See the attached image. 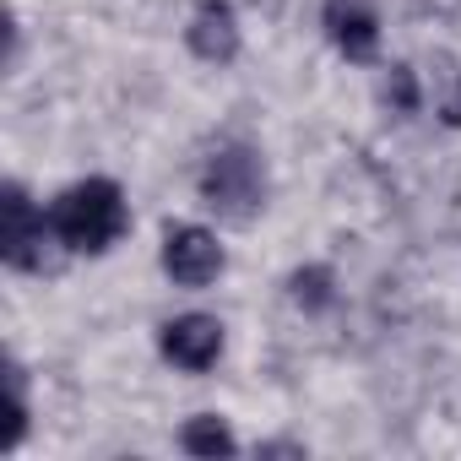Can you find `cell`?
<instances>
[{"label": "cell", "mask_w": 461, "mask_h": 461, "mask_svg": "<svg viewBox=\"0 0 461 461\" xmlns=\"http://www.w3.org/2000/svg\"><path fill=\"white\" fill-rule=\"evenodd\" d=\"M60 234L50 228V212H33L28 190L23 185H6V240H0V256L17 272H50L55 267V250Z\"/></svg>", "instance_id": "cell-3"}, {"label": "cell", "mask_w": 461, "mask_h": 461, "mask_svg": "<svg viewBox=\"0 0 461 461\" xmlns=\"http://www.w3.org/2000/svg\"><path fill=\"white\" fill-rule=\"evenodd\" d=\"M201 201L228 217V222H250L261 206H267V168H261V152L245 147V141H228L206 158L201 168Z\"/></svg>", "instance_id": "cell-2"}, {"label": "cell", "mask_w": 461, "mask_h": 461, "mask_svg": "<svg viewBox=\"0 0 461 461\" xmlns=\"http://www.w3.org/2000/svg\"><path fill=\"white\" fill-rule=\"evenodd\" d=\"M163 272L179 283V288H206L217 283L222 272V245L212 228L201 222H174L168 234H163Z\"/></svg>", "instance_id": "cell-4"}, {"label": "cell", "mask_w": 461, "mask_h": 461, "mask_svg": "<svg viewBox=\"0 0 461 461\" xmlns=\"http://www.w3.org/2000/svg\"><path fill=\"white\" fill-rule=\"evenodd\" d=\"M179 445H185L190 456H234V450H240V445H234V434H228V423H222V418H212V412H195V418L185 423Z\"/></svg>", "instance_id": "cell-8"}, {"label": "cell", "mask_w": 461, "mask_h": 461, "mask_svg": "<svg viewBox=\"0 0 461 461\" xmlns=\"http://www.w3.org/2000/svg\"><path fill=\"white\" fill-rule=\"evenodd\" d=\"M331 44L348 55V60H375L380 50V17H375V0H326L321 12Z\"/></svg>", "instance_id": "cell-6"}, {"label": "cell", "mask_w": 461, "mask_h": 461, "mask_svg": "<svg viewBox=\"0 0 461 461\" xmlns=\"http://www.w3.org/2000/svg\"><path fill=\"white\" fill-rule=\"evenodd\" d=\"M158 348H163L168 364H179V369H190V375H206V369L222 358V326H217L212 315H179V321L163 326Z\"/></svg>", "instance_id": "cell-5"}, {"label": "cell", "mask_w": 461, "mask_h": 461, "mask_svg": "<svg viewBox=\"0 0 461 461\" xmlns=\"http://www.w3.org/2000/svg\"><path fill=\"white\" fill-rule=\"evenodd\" d=\"M50 228L60 234V250H71V256H104L131 228L125 190L114 179H82V185L60 190V201L50 206Z\"/></svg>", "instance_id": "cell-1"}, {"label": "cell", "mask_w": 461, "mask_h": 461, "mask_svg": "<svg viewBox=\"0 0 461 461\" xmlns=\"http://www.w3.org/2000/svg\"><path fill=\"white\" fill-rule=\"evenodd\" d=\"M385 104H391L396 114H412V109H418V82H412V66H391V77H385Z\"/></svg>", "instance_id": "cell-10"}, {"label": "cell", "mask_w": 461, "mask_h": 461, "mask_svg": "<svg viewBox=\"0 0 461 461\" xmlns=\"http://www.w3.org/2000/svg\"><path fill=\"white\" fill-rule=\"evenodd\" d=\"M288 294H294V304H299V310L321 315V310H331V304H337V277H331V267H304V272H294V277H288Z\"/></svg>", "instance_id": "cell-9"}, {"label": "cell", "mask_w": 461, "mask_h": 461, "mask_svg": "<svg viewBox=\"0 0 461 461\" xmlns=\"http://www.w3.org/2000/svg\"><path fill=\"white\" fill-rule=\"evenodd\" d=\"M439 114H445V125H461V82H456V93L439 104Z\"/></svg>", "instance_id": "cell-11"}, {"label": "cell", "mask_w": 461, "mask_h": 461, "mask_svg": "<svg viewBox=\"0 0 461 461\" xmlns=\"http://www.w3.org/2000/svg\"><path fill=\"white\" fill-rule=\"evenodd\" d=\"M185 39H190V50L206 66H228L240 55V17H234V6H228V0H201L190 28H185Z\"/></svg>", "instance_id": "cell-7"}]
</instances>
